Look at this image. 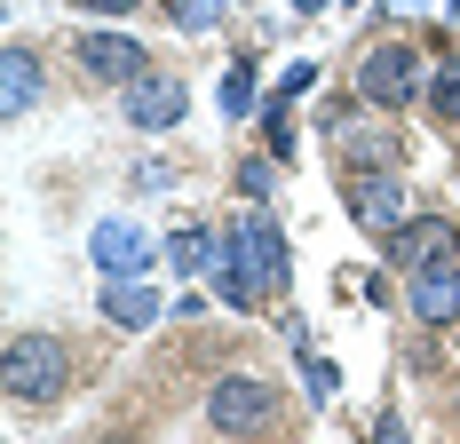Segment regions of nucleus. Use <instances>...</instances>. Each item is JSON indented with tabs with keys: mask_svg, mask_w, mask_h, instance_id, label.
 Masks as SVG:
<instances>
[{
	"mask_svg": "<svg viewBox=\"0 0 460 444\" xmlns=\"http://www.w3.org/2000/svg\"><path fill=\"white\" fill-rule=\"evenodd\" d=\"M333 143H341L349 159H366V151H373V159H397V135H366V128H341Z\"/></svg>",
	"mask_w": 460,
	"mask_h": 444,
	"instance_id": "2eb2a0df",
	"label": "nucleus"
},
{
	"mask_svg": "<svg viewBox=\"0 0 460 444\" xmlns=\"http://www.w3.org/2000/svg\"><path fill=\"white\" fill-rule=\"evenodd\" d=\"M0 80H8V88H0V111L24 120V111L40 103V56H32V48H8V56H0Z\"/></svg>",
	"mask_w": 460,
	"mask_h": 444,
	"instance_id": "9d476101",
	"label": "nucleus"
},
{
	"mask_svg": "<svg viewBox=\"0 0 460 444\" xmlns=\"http://www.w3.org/2000/svg\"><path fill=\"white\" fill-rule=\"evenodd\" d=\"M111 444H128V437H111Z\"/></svg>",
	"mask_w": 460,
	"mask_h": 444,
	"instance_id": "412c9836",
	"label": "nucleus"
},
{
	"mask_svg": "<svg viewBox=\"0 0 460 444\" xmlns=\"http://www.w3.org/2000/svg\"><path fill=\"white\" fill-rule=\"evenodd\" d=\"M349 207H358V222L381 230V238H389L397 222H413V215H405V182H397V175H358V199H349Z\"/></svg>",
	"mask_w": 460,
	"mask_h": 444,
	"instance_id": "1a4fd4ad",
	"label": "nucleus"
},
{
	"mask_svg": "<svg viewBox=\"0 0 460 444\" xmlns=\"http://www.w3.org/2000/svg\"><path fill=\"white\" fill-rule=\"evenodd\" d=\"M358 95H366L373 111H397V103L429 95V72H420V56L405 40H381V48L358 56Z\"/></svg>",
	"mask_w": 460,
	"mask_h": 444,
	"instance_id": "7ed1b4c3",
	"label": "nucleus"
},
{
	"mask_svg": "<svg viewBox=\"0 0 460 444\" xmlns=\"http://www.w3.org/2000/svg\"><path fill=\"white\" fill-rule=\"evenodd\" d=\"M302 8H325V0H302Z\"/></svg>",
	"mask_w": 460,
	"mask_h": 444,
	"instance_id": "aec40b11",
	"label": "nucleus"
},
{
	"mask_svg": "<svg viewBox=\"0 0 460 444\" xmlns=\"http://www.w3.org/2000/svg\"><path fill=\"white\" fill-rule=\"evenodd\" d=\"M230 254H238V270H254V278H262V294H278V286H286V238H278L270 222H246V230H238V238H230Z\"/></svg>",
	"mask_w": 460,
	"mask_h": 444,
	"instance_id": "0eeeda50",
	"label": "nucleus"
},
{
	"mask_svg": "<svg viewBox=\"0 0 460 444\" xmlns=\"http://www.w3.org/2000/svg\"><path fill=\"white\" fill-rule=\"evenodd\" d=\"M103 317H111V325H151V294H136V286L119 294V286H111V294H103Z\"/></svg>",
	"mask_w": 460,
	"mask_h": 444,
	"instance_id": "4468645a",
	"label": "nucleus"
},
{
	"mask_svg": "<svg viewBox=\"0 0 460 444\" xmlns=\"http://www.w3.org/2000/svg\"><path fill=\"white\" fill-rule=\"evenodd\" d=\"M270 421H278V389L262 373H223L207 389V429L215 437H262Z\"/></svg>",
	"mask_w": 460,
	"mask_h": 444,
	"instance_id": "f03ea898",
	"label": "nucleus"
},
{
	"mask_svg": "<svg viewBox=\"0 0 460 444\" xmlns=\"http://www.w3.org/2000/svg\"><path fill=\"white\" fill-rule=\"evenodd\" d=\"M0 381H8L16 404H56L72 389V350H64L56 333H16L8 357H0Z\"/></svg>",
	"mask_w": 460,
	"mask_h": 444,
	"instance_id": "f257e3e1",
	"label": "nucleus"
},
{
	"mask_svg": "<svg viewBox=\"0 0 460 444\" xmlns=\"http://www.w3.org/2000/svg\"><path fill=\"white\" fill-rule=\"evenodd\" d=\"M223 103H230V111H246V103H254V72H230V88H223Z\"/></svg>",
	"mask_w": 460,
	"mask_h": 444,
	"instance_id": "f3484780",
	"label": "nucleus"
},
{
	"mask_svg": "<svg viewBox=\"0 0 460 444\" xmlns=\"http://www.w3.org/2000/svg\"><path fill=\"white\" fill-rule=\"evenodd\" d=\"M413 317L420 325H460V270L453 262L413 270Z\"/></svg>",
	"mask_w": 460,
	"mask_h": 444,
	"instance_id": "6e6552de",
	"label": "nucleus"
},
{
	"mask_svg": "<svg viewBox=\"0 0 460 444\" xmlns=\"http://www.w3.org/2000/svg\"><path fill=\"white\" fill-rule=\"evenodd\" d=\"M429 111L460 128V56H437V72H429Z\"/></svg>",
	"mask_w": 460,
	"mask_h": 444,
	"instance_id": "9b49d317",
	"label": "nucleus"
},
{
	"mask_svg": "<svg viewBox=\"0 0 460 444\" xmlns=\"http://www.w3.org/2000/svg\"><path fill=\"white\" fill-rule=\"evenodd\" d=\"M381 444H413V437H405V429H397V421H381Z\"/></svg>",
	"mask_w": 460,
	"mask_h": 444,
	"instance_id": "6ab92c4d",
	"label": "nucleus"
},
{
	"mask_svg": "<svg viewBox=\"0 0 460 444\" xmlns=\"http://www.w3.org/2000/svg\"><path fill=\"white\" fill-rule=\"evenodd\" d=\"M95 262L103 270H136L143 262V238L128 230V222H103V230H95Z\"/></svg>",
	"mask_w": 460,
	"mask_h": 444,
	"instance_id": "f8f14e48",
	"label": "nucleus"
},
{
	"mask_svg": "<svg viewBox=\"0 0 460 444\" xmlns=\"http://www.w3.org/2000/svg\"><path fill=\"white\" fill-rule=\"evenodd\" d=\"M183 111H190L183 72H143L136 88H128V120H136V128H175Z\"/></svg>",
	"mask_w": 460,
	"mask_h": 444,
	"instance_id": "39448f33",
	"label": "nucleus"
},
{
	"mask_svg": "<svg viewBox=\"0 0 460 444\" xmlns=\"http://www.w3.org/2000/svg\"><path fill=\"white\" fill-rule=\"evenodd\" d=\"M167 8H175V24H190V32L215 24V0H167Z\"/></svg>",
	"mask_w": 460,
	"mask_h": 444,
	"instance_id": "dca6fc26",
	"label": "nucleus"
},
{
	"mask_svg": "<svg viewBox=\"0 0 460 444\" xmlns=\"http://www.w3.org/2000/svg\"><path fill=\"white\" fill-rule=\"evenodd\" d=\"M80 8H95V16H136L143 0H80Z\"/></svg>",
	"mask_w": 460,
	"mask_h": 444,
	"instance_id": "a211bd4d",
	"label": "nucleus"
},
{
	"mask_svg": "<svg viewBox=\"0 0 460 444\" xmlns=\"http://www.w3.org/2000/svg\"><path fill=\"white\" fill-rule=\"evenodd\" d=\"M80 64H88L95 80H119V88H136L143 72H151V56L136 40H119V32H80Z\"/></svg>",
	"mask_w": 460,
	"mask_h": 444,
	"instance_id": "423d86ee",
	"label": "nucleus"
},
{
	"mask_svg": "<svg viewBox=\"0 0 460 444\" xmlns=\"http://www.w3.org/2000/svg\"><path fill=\"white\" fill-rule=\"evenodd\" d=\"M381 246H389V262H397L405 278H413V270L453 262V254H460V230H453L445 215H413V222H397V230H389Z\"/></svg>",
	"mask_w": 460,
	"mask_h": 444,
	"instance_id": "20e7f679",
	"label": "nucleus"
},
{
	"mask_svg": "<svg viewBox=\"0 0 460 444\" xmlns=\"http://www.w3.org/2000/svg\"><path fill=\"white\" fill-rule=\"evenodd\" d=\"M215 246H223V238L190 222V230H175V246H167V254H175V270H207V262H215Z\"/></svg>",
	"mask_w": 460,
	"mask_h": 444,
	"instance_id": "ddd939ff",
	"label": "nucleus"
}]
</instances>
